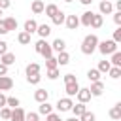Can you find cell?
Instances as JSON below:
<instances>
[{"instance_id":"cell-20","label":"cell","mask_w":121,"mask_h":121,"mask_svg":"<svg viewBox=\"0 0 121 121\" xmlns=\"http://www.w3.org/2000/svg\"><path fill=\"white\" fill-rule=\"evenodd\" d=\"M110 117H112L113 121H119V119H121V102H117V104L110 110Z\"/></svg>"},{"instance_id":"cell-28","label":"cell","mask_w":121,"mask_h":121,"mask_svg":"<svg viewBox=\"0 0 121 121\" xmlns=\"http://www.w3.org/2000/svg\"><path fill=\"white\" fill-rule=\"evenodd\" d=\"M110 64H112V66H121V53H119V51H113V53H112Z\"/></svg>"},{"instance_id":"cell-23","label":"cell","mask_w":121,"mask_h":121,"mask_svg":"<svg viewBox=\"0 0 121 121\" xmlns=\"http://www.w3.org/2000/svg\"><path fill=\"white\" fill-rule=\"evenodd\" d=\"M102 23H104V17H102L100 13H93V21H91V26H93V28H100V26H102Z\"/></svg>"},{"instance_id":"cell-10","label":"cell","mask_w":121,"mask_h":121,"mask_svg":"<svg viewBox=\"0 0 121 121\" xmlns=\"http://www.w3.org/2000/svg\"><path fill=\"white\" fill-rule=\"evenodd\" d=\"M55 59H57V64H59V66H66V64L70 62V55H68V51H66V49H64V51H60V53H57V57H55Z\"/></svg>"},{"instance_id":"cell-9","label":"cell","mask_w":121,"mask_h":121,"mask_svg":"<svg viewBox=\"0 0 121 121\" xmlns=\"http://www.w3.org/2000/svg\"><path fill=\"white\" fill-rule=\"evenodd\" d=\"M13 87V79L6 74V76H0V91H9Z\"/></svg>"},{"instance_id":"cell-6","label":"cell","mask_w":121,"mask_h":121,"mask_svg":"<svg viewBox=\"0 0 121 121\" xmlns=\"http://www.w3.org/2000/svg\"><path fill=\"white\" fill-rule=\"evenodd\" d=\"M64 25H66L68 30H76V28L79 26V17H78V15H66Z\"/></svg>"},{"instance_id":"cell-2","label":"cell","mask_w":121,"mask_h":121,"mask_svg":"<svg viewBox=\"0 0 121 121\" xmlns=\"http://www.w3.org/2000/svg\"><path fill=\"white\" fill-rule=\"evenodd\" d=\"M96 49L102 53V55H112L113 51H117V43L113 40H104V42H98Z\"/></svg>"},{"instance_id":"cell-16","label":"cell","mask_w":121,"mask_h":121,"mask_svg":"<svg viewBox=\"0 0 121 121\" xmlns=\"http://www.w3.org/2000/svg\"><path fill=\"white\" fill-rule=\"evenodd\" d=\"M64 19H66V13H64V11H60V9H59V11L51 17L53 25H59V26H60V25H64Z\"/></svg>"},{"instance_id":"cell-18","label":"cell","mask_w":121,"mask_h":121,"mask_svg":"<svg viewBox=\"0 0 121 121\" xmlns=\"http://www.w3.org/2000/svg\"><path fill=\"white\" fill-rule=\"evenodd\" d=\"M36 32H38L40 38H47V36L51 34V26H49V25H38Z\"/></svg>"},{"instance_id":"cell-32","label":"cell","mask_w":121,"mask_h":121,"mask_svg":"<svg viewBox=\"0 0 121 121\" xmlns=\"http://www.w3.org/2000/svg\"><path fill=\"white\" fill-rule=\"evenodd\" d=\"M87 78H89L91 81H98V79H100V72H98L96 68H91V70L87 72Z\"/></svg>"},{"instance_id":"cell-25","label":"cell","mask_w":121,"mask_h":121,"mask_svg":"<svg viewBox=\"0 0 121 121\" xmlns=\"http://www.w3.org/2000/svg\"><path fill=\"white\" fill-rule=\"evenodd\" d=\"M17 42H19L21 45H28V43H30V34L25 32V30L19 32V34H17Z\"/></svg>"},{"instance_id":"cell-22","label":"cell","mask_w":121,"mask_h":121,"mask_svg":"<svg viewBox=\"0 0 121 121\" xmlns=\"http://www.w3.org/2000/svg\"><path fill=\"white\" fill-rule=\"evenodd\" d=\"M53 112V106L45 100V102H40V108H38V113H42V115H47V113H51Z\"/></svg>"},{"instance_id":"cell-39","label":"cell","mask_w":121,"mask_h":121,"mask_svg":"<svg viewBox=\"0 0 121 121\" xmlns=\"http://www.w3.org/2000/svg\"><path fill=\"white\" fill-rule=\"evenodd\" d=\"M59 64H57V59L55 57H49V59H45V68H57Z\"/></svg>"},{"instance_id":"cell-49","label":"cell","mask_w":121,"mask_h":121,"mask_svg":"<svg viewBox=\"0 0 121 121\" xmlns=\"http://www.w3.org/2000/svg\"><path fill=\"white\" fill-rule=\"evenodd\" d=\"M6 74H8V66L0 62V76H6Z\"/></svg>"},{"instance_id":"cell-1","label":"cell","mask_w":121,"mask_h":121,"mask_svg":"<svg viewBox=\"0 0 121 121\" xmlns=\"http://www.w3.org/2000/svg\"><path fill=\"white\" fill-rule=\"evenodd\" d=\"M98 36L96 34H87L85 38H83V42H81V53L83 55H93L95 51H96V45H98Z\"/></svg>"},{"instance_id":"cell-35","label":"cell","mask_w":121,"mask_h":121,"mask_svg":"<svg viewBox=\"0 0 121 121\" xmlns=\"http://www.w3.org/2000/svg\"><path fill=\"white\" fill-rule=\"evenodd\" d=\"M21 102H19V98L17 96H8L6 98V106H9V108H17Z\"/></svg>"},{"instance_id":"cell-27","label":"cell","mask_w":121,"mask_h":121,"mask_svg":"<svg viewBox=\"0 0 121 121\" xmlns=\"http://www.w3.org/2000/svg\"><path fill=\"white\" fill-rule=\"evenodd\" d=\"M43 11H45L47 17H53V15L59 11V6H57V4H47V6L43 8Z\"/></svg>"},{"instance_id":"cell-11","label":"cell","mask_w":121,"mask_h":121,"mask_svg":"<svg viewBox=\"0 0 121 121\" xmlns=\"http://www.w3.org/2000/svg\"><path fill=\"white\" fill-rule=\"evenodd\" d=\"M49 98V91H45V89H38V91H34V100L40 104V102H45Z\"/></svg>"},{"instance_id":"cell-47","label":"cell","mask_w":121,"mask_h":121,"mask_svg":"<svg viewBox=\"0 0 121 121\" xmlns=\"http://www.w3.org/2000/svg\"><path fill=\"white\" fill-rule=\"evenodd\" d=\"M0 34H8V28L4 25V19H0Z\"/></svg>"},{"instance_id":"cell-34","label":"cell","mask_w":121,"mask_h":121,"mask_svg":"<svg viewBox=\"0 0 121 121\" xmlns=\"http://www.w3.org/2000/svg\"><path fill=\"white\" fill-rule=\"evenodd\" d=\"M40 79H42V76H40V74H30V76H26V81H28L30 85H38V83H40Z\"/></svg>"},{"instance_id":"cell-40","label":"cell","mask_w":121,"mask_h":121,"mask_svg":"<svg viewBox=\"0 0 121 121\" xmlns=\"http://www.w3.org/2000/svg\"><path fill=\"white\" fill-rule=\"evenodd\" d=\"M40 119V115L36 113V112H28V113H25V121H38Z\"/></svg>"},{"instance_id":"cell-26","label":"cell","mask_w":121,"mask_h":121,"mask_svg":"<svg viewBox=\"0 0 121 121\" xmlns=\"http://www.w3.org/2000/svg\"><path fill=\"white\" fill-rule=\"evenodd\" d=\"M40 64L38 62H30V64H26V68H25V72H26V76H30V74H40Z\"/></svg>"},{"instance_id":"cell-38","label":"cell","mask_w":121,"mask_h":121,"mask_svg":"<svg viewBox=\"0 0 121 121\" xmlns=\"http://www.w3.org/2000/svg\"><path fill=\"white\" fill-rule=\"evenodd\" d=\"M47 78L49 79H57L59 78V66L57 68H47Z\"/></svg>"},{"instance_id":"cell-7","label":"cell","mask_w":121,"mask_h":121,"mask_svg":"<svg viewBox=\"0 0 121 121\" xmlns=\"http://www.w3.org/2000/svg\"><path fill=\"white\" fill-rule=\"evenodd\" d=\"M25 110L21 108V106H17V108H11V115H9V121H25Z\"/></svg>"},{"instance_id":"cell-41","label":"cell","mask_w":121,"mask_h":121,"mask_svg":"<svg viewBox=\"0 0 121 121\" xmlns=\"http://www.w3.org/2000/svg\"><path fill=\"white\" fill-rule=\"evenodd\" d=\"M112 40H113L115 43H119V42H121V26H117V28L113 30V38H112Z\"/></svg>"},{"instance_id":"cell-4","label":"cell","mask_w":121,"mask_h":121,"mask_svg":"<svg viewBox=\"0 0 121 121\" xmlns=\"http://www.w3.org/2000/svg\"><path fill=\"white\" fill-rule=\"evenodd\" d=\"M89 91H91V96H100V95L104 93V83H102L100 79H98V81H91Z\"/></svg>"},{"instance_id":"cell-54","label":"cell","mask_w":121,"mask_h":121,"mask_svg":"<svg viewBox=\"0 0 121 121\" xmlns=\"http://www.w3.org/2000/svg\"><path fill=\"white\" fill-rule=\"evenodd\" d=\"M2 11H4V9H0V15H2Z\"/></svg>"},{"instance_id":"cell-30","label":"cell","mask_w":121,"mask_h":121,"mask_svg":"<svg viewBox=\"0 0 121 121\" xmlns=\"http://www.w3.org/2000/svg\"><path fill=\"white\" fill-rule=\"evenodd\" d=\"M96 119V115L93 113V112H89V110H85L81 115H79V121H95Z\"/></svg>"},{"instance_id":"cell-5","label":"cell","mask_w":121,"mask_h":121,"mask_svg":"<svg viewBox=\"0 0 121 121\" xmlns=\"http://www.w3.org/2000/svg\"><path fill=\"white\" fill-rule=\"evenodd\" d=\"M76 96H78V102L87 104V102L91 100V91H89V87H79V91L76 93Z\"/></svg>"},{"instance_id":"cell-53","label":"cell","mask_w":121,"mask_h":121,"mask_svg":"<svg viewBox=\"0 0 121 121\" xmlns=\"http://www.w3.org/2000/svg\"><path fill=\"white\" fill-rule=\"evenodd\" d=\"M64 2H68V4H70V2H74V0H64Z\"/></svg>"},{"instance_id":"cell-46","label":"cell","mask_w":121,"mask_h":121,"mask_svg":"<svg viewBox=\"0 0 121 121\" xmlns=\"http://www.w3.org/2000/svg\"><path fill=\"white\" fill-rule=\"evenodd\" d=\"M11 6V2L9 0H0V9H8Z\"/></svg>"},{"instance_id":"cell-21","label":"cell","mask_w":121,"mask_h":121,"mask_svg":"<svg viewBox=\"0 0 121 121\" xmlns=\"http://www.w3.org/2000/svg\"><path fill=\"white\" fill-rule=\"evenodd\" d=\"M4 25H6L8 32L17 30V19H15V17H6V19H4Z\"/></svg>"},{"instance_id":"cell-37","label":"cell","mask_w":121,"mask_h":121,"mask_svg":"<svg viewBox=\"0 0 121 121\" xmlns=\"http://www.w3.org/2000/svg\"><path fill=\"white\" fill-rule=\"evenodd\" d=\"M9 115H11V108H9V106L0 108V117H2V119H9Z\"/></svg>"},{"instance_id":"cell-12","label":"cell","mask_w":121,"mask_h":121,"mask_svg":"<svg viewBox=\"0 0 121 121\" xmlns=\"http://www.w3.org/2000/svg\"><path fill=\"white\" fill-rule=\"evenodd\" d=\"M51 49H53V51H57V53H60V51H64V49H66V42H64L62 38H57V40H53Z\"/></svg>"},{"instance_id":"cell-8","label":"cell","mask_w":121,"mask_h":121,"mask_svg":"<svg viewBox=\"0 0 121 121\" xmlns=\"http://www.w3.org/2000/svg\"><path fill=\"white\" fill-rule=\"evenodd\" d=\"M98 9H100V15H110V13L113 11V4L108 2V0H102V2L98 4Z\"/></svg>"},{"instance_id":"cell-51","label":"cell","mask_w":121,"mask_h":121,"mask_svg":"<svg viewBox=\"0 0 121 121\" xmlns=\"http://www.w3.org/2000/svg\"><path fill=\"white\" fill-rule=\"evenodd\" d=\"M79 2H81V4H83V6H89V4H91V2H93V0H79Z\"/></svg>"},{"instance_id":"cell-52","label":"cell","mask_w":121,"mask_h":121,"mask_svg":"<svg viewBox=\"0 0 121 121\" xmlns=\"http://www.w3.org/2000/svg\"><path fill=\"white\" fill-rule=\"evenodd\" d=\"M66 121H79V117H76V115H74V117H70V119H66Z\"/></svg>"},{"instance_id":"cell-14","label":"cell","mask_w":121,"mask_h":121,"mask_svg":"<svg viewBox=\"0 0 121 121\" xmlns=\"http://www.w3.org/2000/svg\"><path fill=\"white\" fill-rule=\"evenodd\" d=\"M64 91H66V95L72 98V96H76V93L79 91V83H78V81H74V83H66Z\"/></svg>"},{"instance_id":"cell-19","label":"cell","mask_w":121,"mask_h":121,"mask_svg":"<svg viewBox=\"0 0 121 121\" xmlns=\"http://www.w3.org/2000/svg\"><path fill=\"white\" fill-rule=\"evenodd\" d=\"M85 110H87V106H85L83 102H78V104H72V108H70V112H74V115H76V117H79V115H81V113H83Z\"/></svg>"},{"instance_id":"cell-43","label":"cell","mask_w":121,"mask_h":121,"mask_svg":"<svg viewBox=\"0 0 121 121\" xmlns=\"http://www.w3.org/2000/svg\"><path fill=\"white\" fill-rule=\"evenodd\" d=\"M74 81H78L74 74H64V83H74Z\"/></svg>"},{"instance_id":"cell-29","label":"cell","mask_w":121,"mask_h":121,"mask_svg":"<svg viewBox=\"0 0 121 121\" xmlns=\"http://www.w3.org/2000/svg\"><path fill=\"white\" fill-rule=\"evenodd\" d=\"M110 68H112L110 60H100V62H98V68H96V70H98L100 74H106V72H108Z\"/></svg>"},{"instance_id":"cell-3","label":"cell","mask_w":121,"mask_h":121,"mask_svg":"<svg viewBox=\"0 0 121 121\" xmlns=\"http://www.w3.org/2000/svg\"><path fill=\"white\" fill-rule=\"evenodd\" d=\"M72 104H74V102H72V98H70V96H64V98H59L55 106H57V110H59V112H70Z\"/></svg>"},{"instance_id":"cell-17","label":"cell","mask_w":121,"mask_h":121,"mask_svg":"<svg viewBox=\"0 0 121 121\" xmlns=\"http://www.w3.org/2000/svg\"><path fill=\"white\" fill-rule=\"evenodd\" d=\"M91 21H93V11H85L81 17H79V25H83V26H91Z\"/></svg>"},{"instance_id":"cell-36","label":"cell","mask_w":121,"mask_h":121,"mask_svg":"<svg viewBox=\"0 0 121 121\" xmlns=\"http://www.w3.org/2000/svg\"><path fill=\"white\" fill-rule=\"evenodd\" d=\"M43 59H49V57H53V49H51V43H47L45 47H43V51L40 53Z\"/></svg>"},{"instance_id":"cell-15","label":"cell","mask_w":121,"mask_h":121,"mask_svg":"<svg viewBox=\"0 0 121 121\" xmlns=\"http://www.w3.org/2000/svg\"><path fill=\"white\" fill-rule=\"evenodd\" d=\"M43 8H45V4H43L42 0H34V2H32V6H30V9H32V13H34V15L43 13Z\"/></svg>"},{"instance_id":"cell-33","label":"cell","mask_w":121,"mask_h":121,"mask_svg":"<svg viewBox=\"0 0 121 121\" xmlns=\"http://www.w3.org/2000/svg\"><path fill=\"white\" fill-rule=\"evenodd\" d=\"M108 74H110V78H113V79H117V78L121 76V66H112V68L108 70Z\"/></svg>"},{"instance_id":"cell-24","label":"cell","mask_w":121,"mask_h":121,"mask_svg":"<svg viewBox=\"0 0 121 121\" xmlns=\"http://www.w3.org/2000/svg\"><path fill=\"white\" fill-rule=\"evenodd\" d=\"M36 28H38V23H36L34 19H28V21H25V32L32 34V32H36Z\"/></svg>"},{"instance_id":"cell-13","label":"cell","mask_w":121,"mask_h":121,"mask_svg":"<svg viewBox=\"0 0 121 121\" xmlns=\"http://www.w3.org/2000/svg\"><path fill=\"white\" fill-rule=\"evenodd\" d=\"M0 62H2V64H6V66L13 64V62H15V53H9V51H6L4 55H0Z\"/></svg>"},{"instance_id":"cell-48","label":"cell","mask_w":121,"mask_h":121,"mask_svg":"<svg viewBox=\"0 0 121 121\" xmlns=\"http://www.w3.org/2000/svg\"><path fill=\"white\" fill-rule=\"evenodd\" d=\"M6 98H8V96L0 91V108H4V106H6Z\"/></svg>"},{"instance_id":"cell-45","label":"cell","mask_w":121,"mask_h":121,"mask_svg":"<svg viewBox=\"0 0 121 121\" xmlns=\"http://www.w3.org/2000/svg\"><path fill=\"white\" fill-rule=\"evenodd\" d=\"M8 51V42H4V40H0V55H4Z\"/></svg>"},{"instance_id":"cell-44","label":"cell","mask_w":121,"mask_h":121,"mask_svg":"<svg viewBox=\"0 0 121 121\" xmlns=\"http://www.w3.org/2000/svg\"><path fill=\"white\" fill-rule=\"evenodd\" d=\"M113 23H115L117 26H121V11H115V13H113Z\"/></svg>"},{"instance_id":"cell-31","label":"cell","mask_w":121,"mask_h":121,"mask_svg":"<svg viewBox=\"0 0 121 121\" xmlns=\"http://www.w3.org/2000/svg\"><path fill=\"white\" fill-rule=\"evenodd\" d=\"M45 45H47V42H45V38H40V40H38V42L34 43V51H36V53H42Z\"/></svg>"},{"instance_id":"cell-55","label":"cell","mask_w":121,"mask_h":121,"mask_svg":"<svg viewBox=\"0 0 121 121\" xmlns=\"http://www.w3.org/2000/svg\"><path fill=\"white\" fill-rule=\"evenodd\" d=\"M38 121H40V119H38Z\"/></svg>"},{"instance_id":"cell-42","label":"cell","mask_w":121,"mask_h":121,"mask_svg":"<svg viewBox=\"0 0 121 121\" xmlns=\"http://www.w3.org/2000/svg\"><path fill=\"white\" fill-rule=\"evenodd\" d=\"M45 121H62V119H60V115H59V113H53V112H51V113H47V115H45Z\"/></svg>"},{"instance_id":"cell-50","label":"cell","mask_w":121,"mask_h":121,"mask_svg":"<svg viewBox=\"0 0 121 121\" xmlns=\"http://www.w3.org/2000/svg\"><path fill=\"white\" fill-rule=\"evenodd\" d=\"M113 8H117V11H121V0H117V2H115V6H113Z\"/></svg>"}]
</instances>
